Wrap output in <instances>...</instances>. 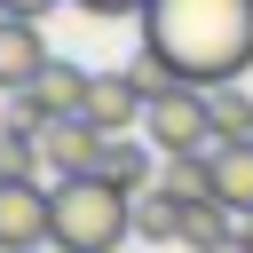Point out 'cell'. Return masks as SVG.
<instances>
[{"label":"cell","mask_w":253,"mask_h":253,"mask_svg":"<svg viewBox=\"0 0 253 253\" xmlns=\"http://www.w3.org/2000/svg\"><path fill=\"white\" fill-rule=\"evenodd\" d=\"M213 198L237 221L253 213V142H213Z\"/></svg>","instance_id":"cell-10"},{"label":"cell","mask_w":253,"mask_h":253,"mask_svg":"<svg viewBox=\"0 0 253 253\" xmlns=\"http://www.w3.org/2000/svg\"><path fill=\"white\" fill-rule=\"evenodd\" d=\"M111 190H126V198H142V190H158V150L150 142H134V134H119V142H103V166H95Z\"/></svg>","instance_id":"cell-9"},{"label":"cell","mask_w":253,"mask_h":253,"mask_svg":"<svg viewBox=\"0 0 253 253\" xmlns=\"http://www.w3.org/2000/svg\"><path fill=\"white\" fill-rule=\"evenodd\" d=\"M174 229H182V206H174L166 190H142V198H134V237H150V245H166Z\"/></svg>","instance_id":"cell-16"},{"label":"cell","mask_w":253,"mask_h":253,"mask_svg":"<svg viewBox=\"0 0 253 253\" xmlns=\"http://www.w3.org/2000/svg\"><path fill=\"white\" fill-rule=\"evenodd\" d=\"M47 166H40V134H24V126H0V182H40Z\"/></svg>","instance_id":"cell-15"},{"label":"cell","mask_w":253,"mask_h":253,"mask_svg":"<svg viewBox=\"0 0 253 253\" xmlns=\"http://www.w3.org/2000/svg\"><path fill=\"white\" fill-rule=\"evenodd\" d=\"M221 237H237V213H229L221 198H198V206H182V229H174V245H190V253H213Z\"/></svg>","instance_id":"cell-11"},{"label":"cell","mask_w":253,"mask_h":253,"mask_svg":"<svg viewBox=\"0 0 253 253\" xmlns=\"http://www.w3.org/2000/svg\"><path fill=\"white\" fill-rule=\"evenodd\" d=\"M47 63H55L47 55V32L24 24V16H0V95H24Z\"/></svg>","instance_id":"cell-7"},{"label":"cell","mask_w":253,"mask_h":253,"mask_svg":"<svg viewBox=\"0 0 253 253\" xmlns=\"http://www.w3.org/2000/svg\"><path fill=\"white\" fill-rule=\"evenodd\" d=\"M47 245H55V190L0 182V253H47Z\"/></svg>","instance_id":"cell-5"},{"label":"cell","mask_w":253,"mask_h":253,"mask_svg":"<svg viewBox=\"0 0 253 253\" xmlns=\"http://www.w3.org/2000/svg\"><path fill=\"white\" fill-rule=\"evenodd\" d=\"M206 111H213V142H253V95L245 87H206Z\"/></svg>","instance_id":"cell-13"},{"label":"cell","mask_w":253,"mask_h":253,"mask_svg":"<svg viewBox=\"0 0 253 253\" xmlns=\"http://www.w3.org/2000/svg\"><path fill=\"white\" fill-rule=\"evenodd\" d=\"M47 8H63V0H0V16H24V24H40Z\"/></svg>","instance_id":"cell-17"},{"label":"cell","mask_w":253,"mask_h":253,"mask_svg":"<svg viewBox=\"0 0 253 253\" xmlns=\"http://www.w3.org/2000/svg\"><path fill=\"white\" fill-rule=\"evenodd\" d=\"M213 253H253V237H221V245H213Z\"/></svg>","instance_id":"cell-19"},{"label":"cell","mask_w":253,"mask_h":253,"mask_svg":"<svg viewBox=\"0 0 253 253\" xmlns=\"http://www.w3.org/2000/svg\"><path fill=\"white\" fill-rule=\"evenodd\" d=\"M142 47L182 71V87H237L253 63V0H150Z\"/></svg>","instance_id":"cell-1"},{"label":"cell","mask_w":253,"mask_h":253,"mask_svg":"<svg viewBox=\"0 0 253 253\" xmlns=\"http://www.w3.org/2000/svg\"><path fill=\"white\" fill-rule=\"evenodd\" d=\"M237 237H253V213H245V221H237Z\"/></svg>","instance_id":"cell-20"},{"label":"cell","mask_w":253,"mask_h":253,"mask_svg":"<svg viewBox=\"0 0 253 253\" xmlns=\"http://www.w3.org/2000/svg\"><path fill=\"white\" fill-rule=\"evenodd\" d=\"M119 71H126V79H134V95H142V103H166V95H174V87H182V71H174V63H166V55H150V47H134V55H126V63H119Z\"/></svg>","instance_id":"cell-14"},{"label":"cell","mask_w":253,"mask_h":253,"mask_svg":"<svg viewBox=\"0 0 253 253\" xmlns=\"http://www.w3.org/2000/svg\"><path fill=\"white\" fill-rule=\"evenodd\" d=\"M142 134L158 158H206L213 150V111H206V87H174L166 103L142 111Z\"/></svg>","instance_id":"cell-3"},{"label":"cell","mask_w":253,"mask_h":253,"mask_svg":"<svg viewBox=\"0 0 253 253\" xmlns=\"http://www.w3.org/2000/svg\"><path fill=\"white\" fill-rule=\"evenodd\" d=\"M158 190H166L174 206L213 198V150H206V158H158Z\"/></svg>","instance_id":"cell-12"},{"label":"cell","mask_w":253,"mask_h":253,"mask_svg":"<svg viewBox=\"0 0 253 253\" xmlns=\"http://www.w3.org/2000/svg\"><path fill=\"white\" fill-rule=\"evenodd\" d=\"M87 79H95V71H79V63H63V55H55V63H47V71H40V79L16 95V119H8V126L47 134V126L79 119V111H87Z\"/></svg>","instance_id":"cell-4"},{"label":"cell","mask_w":253,"mask_h":253,"mask_svg":"<svg viewBox=\"0 0 253 253\" xmlns=\"http://www.w3.org/2000/svg\"><path fill=\"white\" fill-rule=\"evenodd\" d=\"M40 166H47L55 182H79V174H95V166H103V134H95L87 119H63V126H47V134H40Z\"/></svg>","instance_id":"cell-8"},{"label":"cell","mask_w":253,"mask_h":253,"mask_svg":"<svg viewBox=\"0 0 253 253\" xmlns=\"http://www.w3.org/2000/svg\"><path fill=\"white\" fill-rule=\"evenodd\" d=\"M79 8H87V16H142L150 0H79Z\"/></svg>","instance_id":"cell-18"},{"label":"cell","mask_w":253,"mask_h":253,"mask_svg":"<svg viewBox=\"0 0 253 253\" xmlns=\"http://www.w3.org/2000/svg\"><path fill=\"white\" fill-rule=\"evenodd\" d=\"M142 111H150V103L134 95V79H126V71H95V79H87V111H79V119H87L103 142L134 134V126H142Z\"/></svg>","instance_id":"cell-6"},{"label":"cell","mask_w":253,"mask_h":253,"mask_svg":"<svg viewBox=\"0 0 253 253\" xmlns=\"http://www.w3.org/2000/svg\"><path fill=\"white\" fill-rule=\"evenodd\" d=\"M134 237V198L111 190L103 174L55 182V253H119Z\"/></svg>","instance_id":"cell-2"}]
</instances>
